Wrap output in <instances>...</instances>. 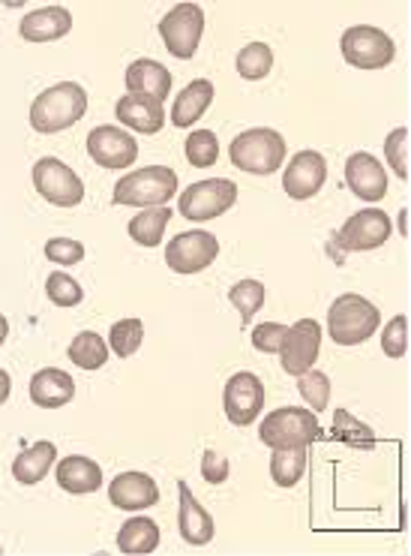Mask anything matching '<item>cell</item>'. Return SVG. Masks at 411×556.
<instances>
[{
	"mask_svg": "<svg viewBox=\"0 0 411 556\" xmlns=\"http://www.w3.org/2000/svg\"><path fill=\"white\" fill-rule=\"evenodd\" d=\"M88 112V93L78 81H61L39 93L30 105V127L37 132H61L76 127Z\"/></svg>",
	"mask_w": 411,
	"mask_h": 556,
	"instance_id": "obj_1",
	"label": "cell"
},
{
	"mask_svg": "<svg viewBox=\"0 0 411 556\" xmlns=\"http://www.w3.org/2000/svg\"><path fill=\"white\" fill-rule=\"evenodd\" d=\"M382 328V313L363 295H339L327 311V334L336 346H360Z\"/></svg>",
	"mask_w": 411,
	"mask_h": 556,
	"instance_id": "obj_2",
	"label": "cell"
},
{
	"mask_svg": "<svg viewBox=\"0 0 411 556\" xmlns=\"http://www.w3.org/2000/svg\"><path fill=\"white\" fill-rule=\"evenodd\" d=\"M258 440L268 448H307L312 442L324 440L319 415L300 406H283L273 409L258 427Z\"/></svg>",
	"mask_w": 411,
	"mask_h": 556,
	"instance_id": "obj_3",
	"label": "cell"
},
{
	"mask_svg": "<svg viewBox=\"0 0 411 556\" xmlns=\"http://www.w3.org/2000/svg\"><path fill=\"white\" fill-rule=\"evenodd\" d=\"M178 193V175L168 166H147L129 172L115 184L112 202L124 207H159Z\"/></svg>",
	"mask_w": 411,
	"mask_h": 556,
	"instance_id": "obj_4",
	"label": "cell"
},
{
	"mask_svg": "<svg viewBox=\"0 0 411 556\" xmlns=\"http://www.w3.org/2000/svg\"><path fill=\"white\" fill-rule=\"evenodd\" d=\"M234 168L249 175H273L285 163V139L270 127L241 132L229 148Z\"/></svg>",
	"mask_w": 411,
	"mask_h": 556,
	"instance_id": "obj_5",
	"label": "cell"
},
{
	"mask_svg": "<svg viewBox=\"0 0 411 556\" xmlns=\"http://www.w3.org/2000/svg\"><path fill=\"white\" fill-rule=\"evenodd\" d=\"M339 49H343L346 64L355 70H385L397 54L394 39L387 37L382 27L373 25L348 27L339 39Z\"/></svg>",
	"mask_w": 411,
	"mask_h": 556,
	"instance_id": "obj_6",
	"label": "cell"
},
{
	"mask_svg": "<svg viewBox=\"0 0 411 556\" xmlns=\"http://www.w3.org/2000/svg\"><path fill=\"white\" fill-rule=\"evenodd\" d=\"M202 34H205V10L198 3H178L159 22V37L166 39V49L178 61L195 58Z\"/></svg>",
	"mask_w": 411,
	"mask_h": 556,
	"instance_id": "obj_7",
	"label": "cell"
},
{
	"mask_svg": "<svg viewBox=\"0 0 411 556\" xmlns=\"http://www.w3.org/2000/svg\"><path fill=\"white\" fill-rule=\"evenodd\" d=\"M234 202H237V184L229 178H207L183 190L178 207L187 220L207 223L222 217L229 207H234Z\"/></svg>",
	"mask_w": 411,
	"mask_h": 556,
	"instance_id": "obj_8",
	"label": "cell"
},
{
	"mask_svg": "<svg viewBox=\"0 0 411 556\" xmlns=\"http://www.w3.org/2000/svg\"><path fill=\"white\" fill-rule=\"evenodd\" d=\"M34 187H37V193L46 199V202H52L54 207H76L81 205V199H85V184L78 178L73 168L61 163V160H54V156H42L37 160V166H34Z\"/></svg>",
	"mask_w": 411,
	"mask_h": 556,
	"instance_id": "obj_9",
	"label": "cell"
},
{
	"mask_svg": "<svg viewBox=\"0 0 411 556\" xmlns=\"http://www.w3.org/2000/svg\"><path fill=\"white\" fill-rule=\"evenodd\" d=\"M390 232H394V223L385 211L363 207L343 223V229L336 232V244L346 253H367V250H378L385 244Z\"/></svg>",
	"mask_w": 411,
	"mask_h": 556,
	"instance_id": "obj_10",
	"label": "cell"
},
{
	"mask_svg": "<svg viewBox=\"0 0 411 556\" xmlns=\"http://www.w3.org/2000/svg\"><path fill=\"white\" fill-rule=\"evenodd\" d=\"M322 352V325L316 319H300L292 328H285L283 346H280V362L288 376H300L316 367Z\"/></svg>",
	"mask_w": 411,
	"mask_h": 556,
	"instance_id": "obj_11",
	"label": "cell"
},
{
	"mask_svg": "<svg viewBox=\"0 0 411 556\" xmlns=\"http://www.w3.org/2000/svg\"><path fill=\"white\" fill-rule=\"evenodd\" d=\"M219 256V238L214 232H180L166 247V265L175 274H198Z\"/></svg>",
	"mask_w": 411,
	"mask_h": 556,
	"instance_id": "obj_12",
	"label": "cell"
},
{
	"mask_svg": "<svg viewBox=\"0 0 411 556\" xmlns=\"http://www.w3.org/2000/svg\"><path fill=\"white\" fill-rule=\"evenodd\" d=\"M222 406H226V415L234 427H246L256 421L261 409H265V386L256 374L249 370H241L234 374L229 382H226V391H222Z\"/></svg>",
	"mask_w": 411,
	"mask_h": 556,
	"instance_id": "obj_13",
	"label": "cell"
},
{
	"mask_svg": "<svg viewBox=\"0 0 411 556\" xmlns=\"http://www.w3.org/2000/svg\"><path fill=\"white\" fill-rule=\"evenodd\" d=\"M88 154L103 168L120 172L139 160V142L124 127H97L88 136Z\"/></svg>",
	"mask_w": 411,
	"mask_h": 556,
	"instance_id": "obj_14",
	"label": "cell"
},
{
	"mask_svg": "<svg viewBox=\"0 0 411 556\" xmlns=\"http://www.w3.org/2000/svg\"><path fill=\"white\" fill-rule=\"evenodd\" d=\"M324 181H327V160L319 151H300L285 168L283 190L288 199L307 202L312 195H319Z\"/></svg>",
	"mask_w": 411,
	"mask_h": 556,
	"instance_id": "obj_15",
	"label": "cell"
},
{
	"mask_svg": "<svg viewBox=\"0 0 411 556\" xmlns=\"http://www.w3.org/2000/svg\"><path fill=\"white\" fill-rule=\"evenodd\" d=\"M346 184L360 202H382L387 195L385 166L367 151H358L346 160Z\"/></svg>",
	"mask_w": 411,
	"mask_h": 556,
	"instance_id": "obj_16",
	"label": "cell"
},
{
	"mask_svg": "<svg viewBox=\"0 0 411 556\" xmlns=\"http://www.w3.org/2000/svg\"><path fill=\"white\" fill-rule=\"evenodd\" d=\"M178 500H180V511H178V530L180 539L193 547H205V544L214 542L217 535V527H214V518L207 515L202 503L195 500L193 491L187 481H178Z\"/></svg>",
	"mask_w": 411,
	"mask_h": 556,
	"instance_id": "obj_17",
	"label": "cell"
},
{
	"mask_svg": "<svg viewBox=\"0 0 411 556\" xmlns=\"http://www.w3.org/2000/svg\"><path fill=\"white\" fill-rule=\"evenodd\" d=\"M108 496L115 508L124 511H144L159 503V488L147 472H120L112 484H108Z\"/></svg>",
	"mask_w": 411,
	"mask_h": 556,
	"instance_id": "obj_18",
	"label": "cell"
},
{
	"mask_svg": "<svg viewBox=\"0 0 411 556\" xmlns=\"http://www.w3.org/2000/svg\"><path fill=\"white\" fill-rule=\"evenodd\" d=\"M115 115L124 127L144 132V136H154V132L166 127V109H163V103H156L151 97H142V93L120 97L115 105Z\"/></svg>",
	"mask_w": 411,
	"mask_h": 556,
	"instance_id": "obj_19",
	"label": "cell"
},
{
	"mask_svg": "<svg viewBox=\"0 0 411 556\" xmlns=\"http://www.w3.org/2000/svg\"><path fill=\"white\" fill-rule=\"evenodd\" d=\"M76 397V379L61 367H42L30 379V401L39 409H61Z\"/></svg>",
	"mask_w": 411,
	"mask_h": 556,
	"instance_id": "obj_20",
	"label": "cell"
},
{
	"mask_svg": "<svg viewBox=\"0 0 411 556\" xmlns=\"http://www.w3.org/2000/svg\"><path fill=\"white\" fill-rule=\"evenodd\" d=\"M69 30H73V15L64 7H42V10H34L18 25V34L27 42H54V39H64Z\"/></svg>",
	"mask_w": 411,
	"mask_h": 556,
	"instance_id": "obj_21",
	"label": "cell"
},
{
	"mask_svg": "<svg viewBox=\"0 0 411 556\" xmlns=\"http://www.w3.org/2000/svg\"><path fill=\"white\" fill-rule=\"evenodd\" d=\"M127 91L151 97L156 103H166L171 97V73L151 58H139L127 70Z\"/></svg>",
	"mask_w": 411,
	"mask_h": 556,
	"instance_id": "obj_22",
	"label": "cell"
},
{
	"mask_svg": "<svg viewBox=\"0 0 411 556\" xmlns=\"http://www.w3.org/2000/svg\"><path fill=\"white\" fill-rule=\"evenodd\" d=\"M54 479H57V484H61L66 493L88 496V493L100 491V484H103V469H100L97 460L81 457V454H73V457H64V460L57 464Z\"/></svg>",
	"mask_w": 411,
	"mask_h": 556,
	"instance_id": "obj_23",
	"label": "cell"
},
{
	"mask_svg": "<svg viewBox=\"0 0 411 556\" xmlns=\"http://www.w3.org/2000/svg\"><path fill=\"white\" fill-rule=\"evenodd\" d=\"M210 103H214V81L195 78V81H190L178 93V100L171 103V124L178 130H190V127H195V121L205 115Z\"/></svg>",
	"mask_w": 411,
	"mask_h": 556,
	"instance_id": "obj_24",
	"label": "cell"
},
{
	"mask_svg": "<svg viewBox=\"0 0 411 556\" xmlns=\"http://www.w3.org/2000/svg\"><path fill=\"white\" fill-rule=\"evenodd\" d=\"M54 457H57V445L52 440H39L37 445H30L13 460V476L18 484H39L49 476Z\"/></svg>",
	"mask_w": 411,
	"mask_h": 556,
	"instance_id": "obj_25",
	"label": "cell"
},
{
	"mask_svg": "<svg viewBox=\"0 0 411 556\" xmlns=\"http://www.w3.org/2000/svg\"><path fill=\"white\" fill-rule=\"evenodd\" d=\"M159 547V527L151 518H129L117 532V551L129 556L154 554Z\"/></svg>",
	"mask_w": 411,
	"mask_h": 556,
	"instance_id": "obj_26",
	"label": "cell"
},
{
	"mask_svg": "<svg viewBox=\"0 0 411 556\" xmlns=\"http://www.w3.org/2000/svg\"><path fill=\"white\" fill-rule=\"evenodd\" d=\"M171 220V207H144L139 211L132 220H129L127 232L136 244L142 247H159L163 244V235H166V226Z\"/></svg>",
	"mask_w": 411,
	"mask_h": 556,
	"instance_id": "obj_27",
	"label": "cell"
},
{
	"mask_svg": "<svg viewBox=\"0 0 411 556\" xmlns=\"http://www.w3.org/2000/svg\"><path fill=\"white\" fill-rule=\"evenodd\" d=\"M331 440L348 448H360V452H370L375 448V433L373 427L358 421L348 409H336L334 413V427H331Z\"/></svg>",
	"mask_w": 411,
	"mask_h": 556,
	"instance_id": "obj_28",
	"label": "cell"
},
{
	"mask_svg": "<svg viewBox=\"0 0 411 556\" xmlns=\"http://www.w3.org/2000/svg\"><path fill=\"white\" fill-rule=\"evenodd\" d=\"M307 472V448H273L270 479L277 488H295Z\"/></svg>",
	"mask_w": 411,
	"mask_h": 556,
	"instance_id": "obj_29",
	"label": "cell"
},
{
	"mask_svg": "<svg viewBox=\"0 0 411 556\" xmlns=\"http://www.w3.org/2000/svg\"><path fill=\"white\" fill-rule=\"evenodd\" d=\"M69 362L81 367V370H100L105 362H108V346L105 340L97 331H81L76 334V340L69 343Z\"/></svg>",
	"mask_w": 411,
	"mask_h": 556,
	"instance_id": "obj_30",
	"label": "cell"
},
{
	"mask_svg": "<svg viewBox=\"0 0 411 556\" xmlns=\"http://www.w3.org/2000/svg\"><path fill=\"white\" fill-rule=\"evenodd\" d=\"M265 298H268V289L261 280H241L229 289V301L234 304V311L241 313L244 325L253 323V316L265 307Z\"/></svg>",
	"mask_w": 411,
	"mask_h": 556,
	"instance_id": "obj_31",
	"label": "cell"
},
{
	"mask_svg": "<svg viewBox=\"0 0 411 556\" xmlns=\"http://www.w3.org/2000/svg\"><path fill=\"white\" fill-rule=\"evenodd\" d=\"M273 70V52L268 42H249L237 54V73L246 81H261Z\"/></svg>",
	"mask_w": 411,
	"mask_h": 556,
	"instance_id": "obj_32",
	"label": "cell"
},
{
	"mask_svg": "<svg viewBox=\"0 0 411 556\" xmlns=\"http://www.w3.org/2000/svg\"><path fill=\"white\" fill-rule=\"evenodd\" d=\"M297 391L316 415H322L331 403V379L322 370H307L297 376Z\"/></svg>",
	"mask_w": 411,
	"mask_h": 556,
	"instance_id": "obj_33",
	"label": "cell"
},
{
	"mask_svg": "<svg viewBox=\"0 0 411 556\" xmlns=\"http://www.w3.org/2000/svg\"><path fill=\"white\" fill-rule=\"evenodd\" d=\"M144 340V323L142 319H120V323L112 325V334H108V343H112V352L117 358H129L136 355Z\"/></svg>",
	"mask_w": 411,
	"mask_h": 556,
	"instance_id": "obj_34",
	"label": "cell"
},
{
	"mask_svg": "<svg viewBox=\"0 0 411 556\" xmlns=\"http://www.w3.org/2000/svg\"><path fill=\"white\" fill-rule=\"evenodd\" d=\"M183 151L195 168H207L219 160V139L210 130H195L187 136Z\"/></svg>",
	"mask_w": 411,
	"mask_h": 556,
	"instance_id": "obj_35",
	"label": "cell"
},
{
	"mask_svg": "<svg viewBox=\"0 0 411 556\" xmlns=\"http://www.w3.org/2000/svg\"><path fill=\"white\" fill-rule=\"evenodd\" d=\"M46 295L52 298V304H57V307H76V304H81L85 292L69 274L57 271L46 280Z\"/></svg>",
	"mask_w": 411,
	"mask_h": 556,
	"instance_id": "obj_36",
	"label": "cell"
},
{
	"mask_svg": "<svg viewBox=\"0 0 411 556\" xmlns=\"http://www.w3.org/2000/svg\"><path fill=\"white\" fill-rule=\"evenodd\" d=\"M406 144H409V130H406V127H397V130L385 139L387 166L394 168V175H397L399 181H409V163H406L409 154H406Z\"/></svg>",
	"mask_w": 411,
	"mask_h": 556,
	"instance_id": "obj_37",
	"label": "cell"
},
{
	"mask_svg": "<svg viewBox=\"0 0 411 556\" xmlns=\"http://www.w3.org/2000/svg\"><path fill=\"white\" fill-rule=\"evenodd\" d=\"M382 350L387 358H402L409 350V319L406 316H394L387 328H382Z\"/></svg>",
	"mask_w": 411,
	"mask_h": 556,
	"instance_id": "obj_38",
	"label": "cell"
},
{
	"mask_svg": "<svg viewBox=\"0 0 411 556\" xmlns=\"http://www.w3.org/2000/svg\"><path fill=\"white\" fill-rule=\"evenodd\" d=\"M285 328H288V325L280 323L256 325V328H253V346H256L258 352H265V355H277L280 346H283Z\"/></svg>",
	"mask_w": 411,
	"mask_h": 556,
	"instance_id": "obj_39",
	"label": "cell"
},
{
	"mask_svg": "<svg viewBox=\"0 0 411 556\" xmlns=\"http://www.w3.org/2000/svg\"><path fill=\"white\" fill-rule=\"evenodd\" d=\"M46 256L57 265H78L85 260V244L81 241H73V238H52L46 244Z\"/></svg>",
	"mask_w": 411,
	"mask_h": 556,
	"instance_id": "obj_40",
	"label": "cell"
},
{
	"mask_svg": "<svg viewBox=\"0 0 411 556\" xmlns=\"http://www.w3.org/2000/svg\"><path fill=\"white\" fill-rule=\"evenodd\" d=\"M229 472H232V464H229V457H222L214 448H207L202 454V476H205L207 484H222V481L229 479Z\"/></svg>",
	"mask_w": 411,
	"mask_h": 556,
	"instance_id": "obj_41",
	"label": "cell"
},
{
	"mask_svg": "<svg viewBox=\"0 0 411 556\" xmlns=\"http://www.w3.org/2000/svg\"><path fill=\"white\" fill-rule=\"evenodd\" d=\"M10 391H13V379H10V374L0 367V406L10 401Z\"/></svg>",
	"mask_w": 411,
	"mask_h": 556,
	"instance_id": "obj_42",
	"label": "cell"
},
{
	"mask_svg": "<svg viewBox=\"0 0 411 556\" xmlns=\"http://www.w3.org/2000/svg\"><path fill=\"white\" fill-rule=\"evenodd\" d=\"M7 337H10V323H7V316H0V346H3Z\"/></svg>",
	"mask_w": 411,
	"mask_h": 556,
	"instance_id": "obj_43",
	"label": "cell"
},
{
	"mask_svg": "<svg viewBox=\"0 0 411 556\" xmlns=\"http://www.w3.org/2000/svg\"><path fill=\"white\" fill-rule=\"evenodd\" d=\"M399 235H406V211L399 214Z\"/></svg>",
	"mask_w": 411,
	"mask_h": 556,
	"instance_id": "obj_44",
	"label": "cell"
},
{
	"mask_svg": "<svg viewBox=\"0 0 411 556\" xmlns=\"http://www.w3.org/2000/svg\"><path fill=\"white\" fill-rule=\"evenodd\" d=\"M0 554H3V547H0Z\"/></svg>",
	"mask_w": 411,
	"mask_h": 556,
	"instance_id": "obj_45",
	"label": "cell"
}]
</instances>
